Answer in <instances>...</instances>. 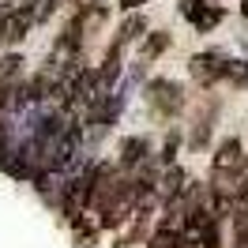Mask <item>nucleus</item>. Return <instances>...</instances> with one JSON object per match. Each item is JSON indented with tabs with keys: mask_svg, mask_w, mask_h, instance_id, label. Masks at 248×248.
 Returning a JSON list of instances; mask_svg holds the SVG:
<instances>
[{
	"mask_svg": "<svg viewBox=\"0 0 248 248\" xmlns=\"http://www.w3.org/2000/svg\"><path fill=\"white\" fill-rule=\"evenodd\" d=\"M147 98H151V106H155L158 113H166V117L181 113V106H185L181 87H177V83H170V79H155V83L147 87Z\"/></svg>",
	"mask_w": 248,
	"mask_h": 248,
	"instance_id": "f03ea898",
	"label": "nucleus"
},
{
	"mask_svg": "<svg viewBox=\"0 0 248 248\" xmlns=\"http://www.w3.org/2000/svg\"><path fill=\"white\" fill-rule=\"evenodd\" d=\"M200 248H222V230H218V215L200 230Z\"/></svg>",
	"mask_w": 248,
	"mask_h": 248,
	"instance_id": "6e6552de",
	"label": "nucleus"
},
{
	"mask_svg": "<svg viewBox=\"0 0 248 248\" xmlns=\"http://www.w3.org/2000/svg\"><path fill=\"white\" fill-rule=\"evenodd\" d=\"M226 79H233L237 87H245V83H248V64L245 61H230V64H226Z\"/></svg>",
	"mask_w": 248,
	"mask_h": 248,
	"instance_id": "9d476101",
	"label": "nucleus"
},
{
	"mask_svg": "<svg viewBox=\"0 0 248 248\" xmlns=\"http://www.w3.org/2000/svg\"><path fill=\"white\" fill-rule=\"evenodd\" d=\"M34 23H42V0H23V4L4 8V16H0V46H19L31 34Z\"/></svg>",
	"mask_w": 248,
	"mask_h": 248,
	"instance_id": "f257e3e1",
	"label": "nucleus"
},
{
	"mask_svg": "<svg viewBox=\"0 0 248 248\" xmlns=\"http://www.w3.org/2000/svg\"><path fill=\"white\" fill-rule=\"evenodd\" d=\"M200 4H203V0H181V16H192V12H196V8H200Z\"/></svg>",
	"mask_w": 248,
	"mask_h": 248,
	"instance_id": "f8f14e48",
	"label": "nucleus"
},
{
	"mask_svg": "<svg viewBox=\"0 0 248 248\" xmlns=\"http://www.w3.org/2000/svg\"><path fill=\"white\" fill-rule=\"evenodd\" d=\"M222 19H226V12H222L218 4H200V8H196V12L188 16V23H192V27H196L200 34H207L211 27H218Z\"/></svg>",
	"mask_w": 248,
	"mask_h": 248,
	"instance_id": "39448f33",
	"label": "nucleus"
},
{
	"mask_svg": "<svg viewBox=\"0 0 248 248\" xmlns=\"http://www.w3.org/2000/svg\"><path fill=\"white\" fill-rule=\"evenodd\" d=\"M241 140H226L222 147H218V155H215V173H233V170H241Z\"/></svg>",
	"mask_w": 248,
	"mask_h": 248,
	"instance_id": "20e7f679",
	"label": "nucleus"
},
{
	"mask_svg": "<svg viewBox=\"0 0 248 248\" xmlns=\"http://www.w3.org/2000/svg\"><path fill=\"white\" fill-rule=\"evenodd\" d=\"M166 46H170V34H166V31L151 34V42L143 46V61H151V57H158V53H166Z\"/></svg>",
	"mask_w": 248,
	"mask_h": 248,
	"instance_id": "1a4fd4ad",
	"label": "nucleus"
},
{
	"mask_svg": "<svg viewBox=\"0 0 248 248\" xmlns=\"http://www.w3.org/2000/svg\"><path fill=\"white\" fill-rule=\"evenodd\" d=\"M140 31H143V23H140V19H128V23L121 27V38H117V42L124 46V42H132V38H140Z\"/></svg>",
	"mask_w": 248,
	"mask_h": 248,
	"instance_id": "9b49d317",
	"label": "nucleus"
},
{
	"mask_svg": "<svg viewBox=\"0 0 248 248\" xmlns=\"http://www.w3.org/2000/svg\"><path fill=\"white\" fill-rule=\"evenodd\" d=\"M158 185H162V188H158L162 203H173L177 196H181V188H185V170H181V166H170V170H166V177H162Z\"/></svg>",
	"mask_w": 248,
	"mask_h": 248,
	"instance_id": "423d86ee",
	"label": "nucleus"
},
{
	"mask_svg": "<svg viewBox=\"0 0 248 248\" xmlns=\"http://www.w3.org/2000/svg\"><path fill=\"white\" fill-rule=\"evenodd\" d=\"M226 57L222 53H200L196 61H192V76L200 79V83H218V79H226Z\"/></svg>",
	"mask_w": 248,
	"mask_h": 248,
	"instance_id": "7ed1b4c3",
	"label": "nucleus"
},
{
	"mask_svg": "<svg viewBox=\"0 0 248 248\" xmlns=\"http://www.w3.org/2000/svg\"><path fill=\"white\" fill-rule=\"evenodd\" d=\"M143 151H147V140H143V136H136V140H124V147H121V166H124V170H136L143 158H147Z\"/></svg>",
	"mask_w": 248,
	"mask_h": 248,
	"instance_id": "0eeeda50",
	"label": "nucleus"
},
{
	"mask_svg": "<svg viewBox=\"0 0 248 248\" xmlns=\"http://www.w3.org/2000/svg\"><path fill=\"white\" fill-rule=\"evenodd\" d=\"M143 4H147V0H121L124 12H136V8H143Z\"/></svg>",
	"mask_w": 248,
	"mask_h": 248,
	"instance_id": "ddd939ff",
	"label": "nucleus"
}]
</instances>
